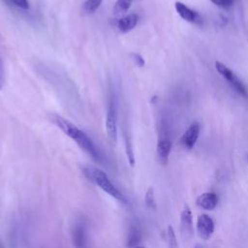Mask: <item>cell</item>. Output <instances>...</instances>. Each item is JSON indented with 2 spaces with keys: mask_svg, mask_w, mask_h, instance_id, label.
Listing matches in <instances>:
<instances>
[{
  "mask_svg": "<svg viewBox=\"0 0 248 248\" xmlns=\"http://www.w3.org/2000/svg\"><path fill=\"white\" fill-rule=\"evenodd\" d=\"M214 5L223 8V9H228L233 5L234 0H210Z\"/></svg>",
  "mask_w": 248,
  "mask_h": 248,
  "instance_id": "19",
  "label": "cell"
},
{
  "mask_svg": "<svg viewBox=\"0 0 248 248\" xmlns=\"http://www.w3.org/2000/svg\"><path fill=\"white\" fill-rule=\"evenodd\" d=\"M145 204L148 208L150 209H155L156 208V202H155V198H154V191L152 187H149L145 193L144 197Z\"/></svg>",
  "mask_w": 248,
  "mask_h": 248,
  "instance_id": "16",
  "label": "cell"
},
{
  "mask_svg": "<svg viewBox=\"0 0 248 248\" xmlns=\"http://www.w3.org/2000/svg\"><path fill=\"white\" fill-rule=\"evenodd\" d=\"M7 3L12 4L21 10H28L29 9V1L28 0H5Z\"/></svg>",
  "mask_w": 248,
  "mask_h": 248,
  "instance_id": "18",
  "label": "cell"
},
{
  "mask_svg": "<svg viewBox=\"0 0 248 248\" xmlns=\"http://www.w3.org/2000/svg\"><path fill=\"white\" fill-rule=\"evenodd\" d=\"M102 2L103 0H85L82 5V10L87 15L93 14L99 9Z\"/></svg>",
  "mask_w": 248,
  "mask_h": 248,
  "instance_id": "14",
  "label": "cell"
},
{
  "mask_svg": "<svg viewBox=\"0 0 248 248\" xmlns=\"http://www.w3.org/2000/svg\"><path fill=\"white\" fill-rule=\"evenodd\" d=\"M139 21V16L136 14H130L116 20V27L121 33H128L133 30Z\"/></svg>",
  "mask_w": 248,
  "mask_h": 248,
  "instance_id": "10",
  "label": "cell"
},
{
  "mask_svg": "<svg viewBox=\"0 0 248 248\" xmlns=\"http://www.w3.org/2000/svg\"><path fill=\"white\" fill-rule=\"evenodd\" d=\"M140 239H141L140 230L139 229V227L137 225H132L130 227V230H129V232H128L127 246H129V247L138 246Z\"/></svg>",
  "mask_w": 248,
  "mask_h": 248,
  "instance_id": "13",
  "label": "cell"
},
{
  "mask_svg": "<svg viewBox=\"0 0 248 248\" xmlns=\"http://www.w3.org/2000/svg\"><path fill=\"white\" fill-rule=\"evenodd\" d=\"M132 59L134 60V62L139 66V67H142L144 65V59L142 58V56L139 53H132L131 54Z\"/></svg>",
  "mask_w": 248,
  "mask_h": 248,
  "instance_id": "20",
  "label": "cell"
},
{
  "mask_svg": "<svg viewBox=\"0 0 248 248\" xmlns=\"http://www.w3.org/2000/svg\"><path fill=\"white\" fill-rule=\"evenodd\" d=\"M133 0H116L114 7H113V12L115 15H122L126 13L131 5H132Z\"/></svg>",
  "mask_w": 248,
  "mask_h": 248,
  "instance_id": "15",
  "label": "cell"
},
{
  "mask_svg": "<svg viewBox=\"0 0 248 248\" xmlns=\"http://www.w3.org/2000/svg\"><path fill=\"white\" fill-rule=\"evenodd\" d=\"M72 238L76 247L85 246V224L82 221L75 224L72 231Z\"/></svg>",
  "mask_w": 248,
  "mask_h": 248,
  "instance_id": "12",
  "label": "cell"
},
{
  "mask_svg": "<svg viewBox=\"0 0 248 248\" xmlns=\"http://www.w3.org/2000/svg\"><path fill=\"white\" fill-rule=\"evenodd\" d=\"M199 134H200V125L199 123L195 122L193 124H191L188 129L184 132V134L182 135L180 141L182 143V145L188 149H191L194 147V145L197 142V140L199 138Z\"/></svg>",
  "mask_w": 248,
  "mask_h": 248,
  "instance_id": "7",
  "label": "cell"
},
{
  "mask_svg": "<svg viewBox=\"0 0 248 248\" xmlns=\"http://www.w3.org/2000/svg\"><path fill=\"white\" fill-rule=\"evenodd\" d=\"M174 8H175L176 13L179 15V16L181 18H183L184 20H186L188 22H197L199 20L198 13L195 12L194 10L190 9L184 3L177 1L174 4Z\"/></svg>",
  "mask_w": 248,
  "mask_h": 248,
  "instance_id": "11",
  "label": "cell"
},
{
  "mask_svg": "<svg viewBox=\"0 0 248 248\" xmlns=\"http://www.w3.org/2000/svg\"><path fill=\"white\" fill-rule=\"evenodd\" d=\"M2 86H3V66L0 60V89L2 88Z\"/></svg>",
  "mask_w": 248,
  "mask_h": 248,
  "instance_id": "21",
  "label": "cell"
},
{
  "mask_svg": "<svg viewBox=\"0 0 248 248\" xmlns=\"http://www.w3.org/2000/svg\"><path fill=\"white\" fill-rule=\"evenodd\" d=\"M214 232V222L210 216L207 214H201L197 218V232L198 235L203 239L207 240L211 237Z\"/></svg>",
  "mask_w": 248,
  "mask_h": 248,
  "instance_id": "6",
  "label": "cell"
},
{
  "mask_svg": "<svg viewBox=\"0 0 248 248\" xmlns=\"http://www.w3.org/2000/svg\"><path fill=\"white\" fill-rule=\"evenodd\" d=\"M82 172L87 177V179L96 184L110 197L114 198L123 204H128L126 197L115 187L106 172L93 166L82 167Z\"/></svg>",
  "mask_w": 248,
  "mask_h": 248,
  "instance_id": "2",
  "label": "cell"
},
{
  "mask_svg": "<svg viewBox=\"0 0 248 248\" xmlns=\"http://www.w3.org/2000/svg\"><path fill=\"white\" fill-rule=\"evenodd\" d=\"M167 237H168V242H169V246L171 248H175L177 247V241H176V236H175V232L173 228L169 225L167 228Z\"/></svg>",
  "mask_w": 248,
  "mask_h": 248,
  "instance_id": "17",
  "label": "cell"
},
{
  "mask_svg": "<svg viewBox=\"0 0 248 248\" xmlns=\"http://www.w3.org/2000/svg\"><path fill=\"white\" fill-rule=\"evenodd\" d=\"M51 121L65 135L71 138L82 150H84L88 155H90L91 158H93L97 162H103V156L99 148L93 142L91 138L88 137L82 130L78 128L74 123H72L68 119H65L64 117L58 114L51 115Z\"/></svg>",
  "mask_w": 248,
  "mask_h": 248,
  "instance_id": "1",
  "label": "cell"
},
{
  "mask_svg": "<svg viewBox=\"0 0 248 248\" xmlns=\"http://www.w3.org/2000/svg\"><path fill=\"white\" fill-rule=\"evenodd\" d=\"M171 150V141L166 135L160 136L157 141L156 151L158 155V159L162 164H167L170 156V152Z\"/></svg>",
  "mask_w": 248,
  "mask_h": 248,
  "instance_id": "8",
  "label": "cell"
},
{
  "mask_svg": "<svg viewBox=\"0 0 248 248\" xmlns=\"http://www.w3.org/2000/svg\"><path fill=\"white\" fill-rule=\"evenodd\" d=\"M106 131L108 139L112 142L117 140V106L113 96L110 97L106 116Z\"/></svg>",
  "mask_w": 248,
  "mask_h": 248,
  "instance_id": "3",
  "label": "cell"
},
{
  "mask_svg": "<svg viewBox=\"0 0 248 248\" xmlns=\"http://www.w3.org/2000/svg\"><path fill=\"white\" fill-rule=\"evenodd\" d=\"M215 68H216L217 72L229 82V84L239 95H241L245 98L248 97V93H247L245 86L243 85V83L238 79V78L234 75V73L230 68H228L226 65H224L222 62H219V61L215 62Z\"/></svg>",
  "mask_w": 248,
  "mask_h": 248,
  "instance_id": "4",
  "label": "cell"
},
{
  "mask_svg": "<svg viewBox=\"0 0 248 248\" xmlns=\"http://www.w3.org/2000/svg\"><path fill=\"white\" fill-rule=\"evenodd\" d=\"M180 233L183 240H189L194 234L193 217L191 209L188 205H185L180 214Z\"/></svg>",
  "mask_w": 248,
  "mask_h": 248,
  "instance_id": "5",
  "label": "cell"
},
{
  "mask_svg": "<svg viewBox=\"0 0 248 248\" xmlns=\"http://www.w3.org/2000/svg\"><path fill=\"white\" fill-rule=\"evenodd\" d=\"M247 160H248V156H247Z\"/></svg>",
  "mask_w": 248,
  "mask_h": 248,
  "instance_id": "22",
  "label": "cell"
},
{
  "mask_svg": "<svg viewBox=\"0 0 248 248\" xmlns=\"http://www.w3.org/2000/svg\"><path fill=\"white\" fill-rule=\"evenodd\" d=\"M196 203L202 209L213 210L217 206L218 196L214 192L202 193L197 198Z\"/></svg>",
  "mask_w": 248,
  "mask_h": 248,
  "instance_id": "9",
  "label": "cell"
}]
</instances>
